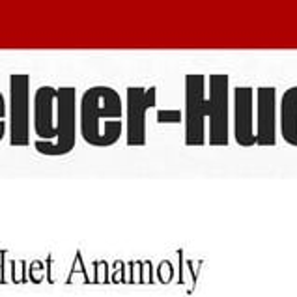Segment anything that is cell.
Masks as SVG:
<instances>
[{
  "instance_id": "6da1fadb",
  "label": "cell",
  "mask_w": 297,
  "mask_h": 297,
  "mask_svg": "<svg viewBox=\"0 0 297 297\" xmlns=\"http://www.w3.org/2000/svg\"><path fill=\"white\" fill-rule=\"evenodd\" d=\"M228 82L224 73L185 75V144L204 146L206 118L210 120V146H228Z\"/></svg>"
},
{
  "instance_id": "7a4b0ae2",
  "label": "cell",
  "mask_w": 297,
  "mask_h": 297,
  "mask_svg": "<svg viewBox=\"0 0 297 297\" xmlns=\"http://www.w3.org/2000/svg\"><path fill=\"white\" fill-rule=\"evenodd\" d=\"M36 150L43 156H66L75 148V88L42 86L34 96Z\"/></svg>"
},
{
  "instance_id": "3957f363",
  "label": "cell",
  "mask_w": 297,
  "mask_h": 297,
  "mask_svg": "<svg viewBox=\"0 0 297 297\" xmlns=\"http://www.w3.org/2000/svg\"><path fill=\"white\" fill-rule=\"evenodd\" d=\"M124 103L110 86H92L80 99V134L88 144L106 148L124 133Z\"/></svg>"
},
{
  "instance_id": "277c9868",
  "label": "cell",
  "mask_w": 297,
  "mask_h": 297,
  "mask_svg": "<svg viewBox=\"0 0 297 297\" xmlns=\"http://www.w3.org/2000/svg\"><path fill=\"white\" fill-rule=\"evenodd\" d=\"M30 77L14 73L10 77V142L12 146H26L30 140Z\"/></svg>"
},
{
  "instance_id": "5b68a950",
  "label": "cell",
  "mask_w": 297,
  "mask_h": 297,
  "mask_svg": "<svg viewBox=\"0 0 297 297\" xmlns=\"http://www.w3.org/2000/svg\"><path fill=\"white\" fill-rule=\"evenodd\" d=\"M157 103L156 86L128 88V146L146 144V114Z\"/></svg>"
},
{
  "instance_id": "8992f818",
  "label": "cell",
  "mask_w": 297,
  "mask_h": 297,
  "mask_svg": "<svg viewBox=\"0 0 297 297\" xmlns=\"http://www.w3.org/2000/svg\"><path fill=\"white\" fill-rule=\"evenodd\" d=\"M234 136L243 148H250L256 144L254 90L250 86L234 88Z\"/></svg>"
},
{
  "instance_id": "52a82bcc",
  "label": "cell",
  "mask_w": 297,
  "mask_h": 297,
  "mask_svg": "<svg viewBox=\"0 0 297 297\" xmlns=\"http://www.w3.org/2000/svg\"><path fill=\"white\" fill-rule=\"evenodd\" d=\"M276 142V90L273 86L256 88V144L275 146Z\"/></svg>"
},
{
  "instance_id": "ba28073f",
  "label": "cell",
  "mask_w": 297,
  "mask_h": 297,
  "mask_svg": "<svg viewBox=\"0 0 297 297\" xmlns=\"http://www.w3.org/2000/svg\"><path fill=\"white\" fill-rule=\"evenodd\" d=\"M280 134L297 148V86H292L280 98Z\"/></svg>"
},
{
  "instance_id": "9c48e42d",
  "label": "cell",
  "mask_w": 297,
  "mask_h": 297,
  "mask_svg": "<svg viewBox=\"0 0 297 297\" xmlns=\"http://www.w3.org/2000/svg\"><path fill=\"white\" fill-rule=\"evenodd\" d=\"M4 133H6V99L0 92V140L4 138Z\"/></svg>"
}]
</instances>
